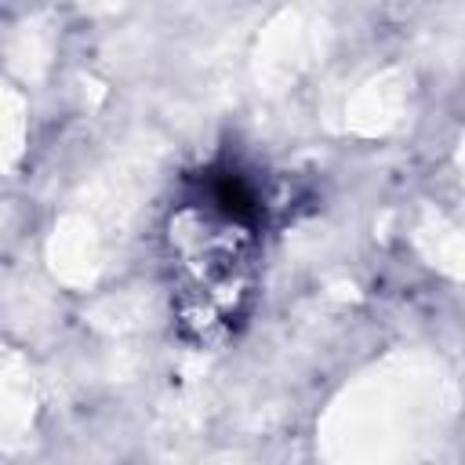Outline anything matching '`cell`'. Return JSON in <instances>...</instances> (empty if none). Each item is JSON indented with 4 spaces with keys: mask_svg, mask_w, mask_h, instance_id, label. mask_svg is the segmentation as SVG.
Here are the masks:
<instances>
[{
    "mask_svg": "<svg viewBox=\"0 0 465 465\" xmlns=\"http://www.w3.org/2000/svg\"><path fill=\"white\" fill-rule=\"evenodd\" d=\"M174 265V323L196 345L225 341L251 305L254 225L211 200L182 203L167 222Z\"/></svg>",
    "mask_w": 465,
    "mask_h": 465,
    "instance_id": "6da1fadb",
    "label": "cell"
}]
</instances>
